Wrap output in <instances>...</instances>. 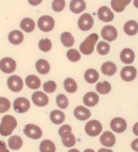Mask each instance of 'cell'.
Masks as SVG:
<instances>
[{
    "mask_svg": "<svg viewBox=\"0 0 138 152\" xmlns=\"http://www.w3.org/2000/svg\"><path fill=\"white\" fill-rule=\"evenodd\" d=\"M0 152H10L9 146L5 144L4 141H0Z\"/></svg>",
    "mask_w": 138,
    "mask_h": 152,
    "instance_id": "7bdbcfd3",
    "label": "cell"
},
{
    "mask_svg": "<svg viewBox=\"0 0 138 152\" xmlns=\"http://www.w3.org/2000/svg\"><path fill=\"white\" fill-rule=\"evenodd\" d=\"M98 17L100 21L103 22H111L114 20V11L108 6H100L98 9Z\"/></svg>",
    "mask_w": 138,
    "mask_h": 152,
    "instance_id": "9a60e30c",
    "label": "cell"
},
{
    "mask_svg": "<svg viewBox=\"0 0 138 152\" xmlns=\"http://www.w3.org/2000/svg\"><path fill=\"white\" fill-rule=\"evenodd\" d=\"M67 152H79V150H77V148H70Z\"/></svg>",
    "mask_w": 138,
    "mask_h": 152,
    "instance_id": "c3c4849f",
    "label": "cell"
},
{
    "mask_svg": "<svg viewBox=\"0 0 138 152\" xmlns=\"http://www.w3.org/2000/svg\"><path fill=\"white\" fill-rule=\"evenodd\" d=\"M69 6H70L71 12L73 14H82L87 7L85 0H71Z\"/></svg>",
    "mask_w": 138,
    "mask_h": 152,
    "instance_id": "7402d4cb",
    "label": "cell"
},
{
    "mask_svg": "<svg viewBox=\"0 0 138 152\" xmlns=\"http://www.w3.org/2000/svg\"><path fill=\"white\" fill-rule=\"evenodd\" d=\"M137 77H138V76H137Z\"/></svg>",
    "mask_w": 138,
    "mask_h": 152,
    "instance_id": "816d5d0a",
    "label": "cell"
},
{
    "mask_svg": "<svg viewBox=\"0 0 138 152\" xmlns=\"http://www.w3.org/2000/svg\"><path fill=\"white\" fill-rule=\"evenodd\" d=\"M64 88L69 93H75L78 88V85H77L76 80H73L72 77H67L64 81Z\"/></svg>",
    "mask_w": 138,
    "mask_h": 152,
    "instance_id": "1f68e13d",
    "label": "cell"
},
{
    "mask_svg": "<svg viewBox=\"0 0 138 152\" xmlns=\"http://www.w3.org/2000/svg\"><path fill=\"white\" fill-rule=\"evenodd\" d=\"M98 33H92L88 37L85 38V41L81 43L79 45V52L83 54V55H90L95 50V47L98 43Z\"/></svg>",
    "mask_w": 138,
    "mask_h": 152,
    "instance_id": "7a4b0ae2",
    "label": "cell"
},
{
    "mask_svg": "<svg viewBox=\"0 0 138 152\" xmlns=\"http://www.w3.org/2000/svg\"><path fill=\"white\" fill-rule=\"evenodd\" d=\"M100 37L106 42H114L118 37V32L116 30V27H114L111 25H106L102 28V31H100Z\"/></svg>",
    "mask_w": 138,
    "mask_h": 152,
    "instance_id": "8992f818",
    "label": "cell"
},
{
    "mask_svg": "<svg viewBox=\"0 0 138 152\" xmlns=\"http://www.w3.org/2000/svg\"><path fill=\"white\" fill-rule=\"evenodd\" d=\"M85 131H86V134L90 137H95L98 135H102V132H103V125H102V123H100L99 120H88L86 123V125H85Z\"/></svg>",
    "mask_w": 138,
    "mask_h": 152,
    "instance_id": "3957f363",
    "label": "cell"
},
{
    "mask_svg": "<svg viewBox=\"0 0 138 152\" xmlns=\"http://www.w3.org/2000/svg\"><path fill=\"white\" fill-rule=\"evenodd\" d=\"M51 47H53V43H51V41L49 39V38H42V39L38 42V48H39V50H42V52H44V53L50 52Z\"/></svg>",
    "mask_w": 138,
    "mask_h": 152,
    "instance_id": "8d00e7d4",
    "label": "cell"
},
{
    "mask_svg": "<svg viewBox=\"0 0 138 152\" xmlns=\"http://www.w3.org/2000/svg\"><path fill=\"white\" fill-rule=\"evenodd\" d=\"M35 70L40 75H47L50 71V64L45 59H38L35 61Z\"/></svg>",
    "mask_w": 138,
    "mask_h": 152,
    "instance_id": "83f0119b",
    "label": "cell"
},
{
    "mask_svg": "<svg viewBox=\"0 0 138 152\" xmlns=\"http://www.w3.org/2000/svg\"><path fill=\"white\" fill-rule=\"evenodd\" d=\"M60 41L64 47H66L67 49H70L71 47H73V44H75V37L70 32H62L60 36Z\"/></svg>",
    "mask_w": 138,
    "mask_h": 152,
    "instance_id": "f1b7e54d",
    "label": "cell"
},
{
    "mask_svg": "<svg viewBox=\"0 0 138 152\" xmlns=\"http://www.w3.org/2000/svg\"><path fill=\"white\" fill-rule=\"evenodd\" d=\"M11 107H12V104H11L10 99H7L6 97H0V113L1 114L6 113Z\"/></svg>",
    "mask_w": 138,
    "mask_h": 152,
    "instance_id": "60d3db41",
    "label": "cell"
},
{
    "mask_svg": "<svg viewBox=\"0 0 138 152\" xmlns=\"http://www.w3.org/2000/svg\"><path fill=\"white\" fill-rule=\"evenodd\" d=\"M93 25H94V18L92 17V15L90 14H82L81 16H79V18H78V21H77V26H78V28L81 31H83V32H86V31H89L92 27H93Z\"/></svg>",
    "mask_w": 138,
    "mask_h": 152,
    "instance_id": "52a82bcc",
    "label": "cell"
},
{
    "mask_svg": "<svg viewBox=\"0 0 138 152\" xmlns=\"http://www.w3.org/2000/svg\"><path fill=\"white\" fill-rule=\"evenodd\" d=\"M37 26H38V28L43 32H50L55 27V20L50 15H43L38 18Z\"/></svg>",
    "mask_w": 138,
    "mask_h": 152,
    "instance_id": "277c9868",
    "label": "cell"
},
{
    "mask_svg": "<svg viewBox=\"0 0 138 152\" xmlns=\"http://www.w3.org/2000/svg\"><path fill=\"white\" fill-rule=\"evenodd\" d=\"M73 115H75L76 119H78L81 121H86L90 118L92 113L88 109V107H86V106H77L73 109Z\"/></svg>",
    "mask_w": 138,
    "mask_h": 152,
    "instance_id": "2e32d148",
    "label": "cell"
},
{
    "mask_svg": "<svg viewBox=\"0 0 138 152\" xmlns=\"http://www.w3.org/2000/svg\"><path fill=\"white\" fill-rule=\"evenodd\" d=\"M56 106L59 109H66L69 107V98L64 93H59L56 96Z\"/></svg>",
    "mask_w": 138,
    "mask_h": 152,
    "instance_id": "74e56055",
    "label": "cell"
},
{
    "mask_svg": "<svg viewBox=\"0 0 138 152\" xmlns=\"http://www.w3.org/2000/svg\"><path fill=\"white\" fill-rule=\"evenodd\" d=\"M69 132H72V128H71V125H69V124H62V125L59 128V135H60V137H61L62 135H65V134H69Z\"/></svg>",
    "mask_w": 138,
    "mask_h": 152,
    "instance_id": "b9f144b4",
    "label": "cell"
},
{
    "mask_svg": "<svg viewBox=\"0 0 138 152\" xmlns=\"http://www.w3.org/2000/svg\"><path fill=\"white\" fill-rule=\"evenodd\" d=\"M23 132L27 137L32 140H38L43 136V130L35 124H27L23 128Z\"/></svg>",
    "mask_w": 138,
    "mask_h": 152,
    "instance_id": "ba28073f",
    "label": "cell"
},
{
    "mask_svg": "<svg viewBox=\"0 0 138 152\" xmlns=\"http://www.w3.org/2000/svg\"><path fill=\"white\" fill-rule=\"evenodd\" d=\"M85 80L88 83H97L99 80V72L95 69H87L85 72Z\"/></svg>",
    "mask_w": 138,
    "mask_h": 152,
    "instance_id": "f546056e",
    "label": "cell"
},
{
    "mask_svg": "<svg viewBox=\"0 0 138 152\" xmlns=\"http://www.w3.org/2000/svg\"><path fill=\"white\" fill-rule=\"evenodd\" d=\"M28 3L32 6H38V5H40L43 3V0H28Z\"/></svg>",
    "mask_w": 138,
    "mask_h": 152,
    "instance_id": "f6af8a7d",
    "label": "cell"
},
{
    "mask_svg": "<svg viewBox=\"0 0 138 152\" xmlns=\"http://www.w3.org/2000/svg\"><path fill=\"white\" fill-rule=\"evenodd\" d=\"M83 152H95V151H94L93 148H86Z\"/></svg>",
    "mask_w": 138,
    "mask_h": 152,
    "instance_id": "f907efd6",
    "label": "cell"
},
{
    "mask_svg": "<svg viewBox=\"0 0 138 152\" xmlns=\"http://www.w3.org/2000/svg\"><path fill=\"white\" fill-rule=\"evenodd\" d=\"M99 141L104 147L111 148L116 144V136L113 131H104V132H102V135H100Z\"/></svg>",
    "mask_w": 138,
    "mask_h": 152,
    "instance_id": "5bb4252c",
    "label": "cell"
},
{
    "mask_svg": "<svg viewBox=\"0 0 138 152\" xmlns=\"http://www.w3.org/2000/svg\"><path fill=\"white\" fill-rule=\"evenodd\" d=\"M61 142L65 147L72 148L73 146L76 145V136L72 134V132H69V134H65L61 136Z\"/></svg>",
    "mask_w": 138,
    "mask_h": 152,
    "instance_id": "4dcf8cb0",
    "label": "cell"
},
{
    "mask_svg": "<svg viewBox=\"0 0 138 152\" xmlns=\"http://www.w3.org/2000/svg\"><path fill=\"white\" fill-rule=\"evenodd\" d=\"M6 83H7L9 90L12 91V92H20V91H22V88L25 86V81L18 75H11V76H9Z\"/></svg>",
    "mask_w": 138,
    "mask_h": 152,
    "instance_id": "5b68a950",
    "label": "cell"
},
{
    "mask_svg": "<svg viewBox=\"0 0 138 152\" xmlns=\"http://www.w3.org/2000/svg\"><path fill=\"white\" fill-rule=\"evenodd\" d=\"M131 148H132L134 152H138V137L134 139V140L131 142Z\"/></svg>",
    "mask_w": 138,
    "mask_h": 152,
    "instance_id": "ee69618b",
    "label": "cell"
},
{
    "mask_svg": "<svg viewBox=\"0 0 138 152\" xmlns=\"http://www.w3.org/2000/svg\"><path fill=\"white\" fill-rule=\"evenodd\" d=\"M95 49H97L98 54H100V55H106V54L110 53V44H109V42H106V41H100V42L97 43Z\"/></svg>",
    "mask_w": 138,
    "mask_h": 152,
    "instance_id": "e575fe53",
    "label": "cell"
},
{
    "mask_svg": "<svg viewBox=\"0 0 138 152\" xmlns=\"http://www.w3.org/2000/svg\"><path fill=\"white\" fill-rule=\"evenodd\" d=\"M12 108L15 109V112L20 113V114H23L26 112H28L30 108H31V102L30 99H27L26 97H18L12 103Z\"/></svg>",
    "mask_w": 138,
    "mask_h": 152,
    "instance_id": "9c48e42d",
    "label": "cell"
},
{
    "mask_svg": "<svg viewBox=\"0 0 138 152\" xmlns=\"http://www.w3.org/2000/svg\"><path fill=\"white\" fill-rule=\"evenodd\" d=\"M20 27H21L22 32L31 33L35 30V22H34V20H32V18H30V17H25V18H22Z\"/></svg>",
    "mask_w": 138,
    "mask_h": 152,
    "instance_id": "4316f807",
    "label": "cell"
},
{
    "mask_svg": "<svg viewBox=\"0 0 138 152\" xmlns=\"http://www.w3.org/2000/svg\"><path fill=\"white\" fill-rule=\"evenodd\" d=\"M42 87H43V91L45 93H54L55 91H56V88H58L56 82H55L54 80H49L47 82H44Z\"/></svg>",
    "mask_w": 138,
    "mask_h": 152,
    "instance_id": "f35d334b",
    "label": "cell"
},
{
    "mask_svg": "<svg viewBox=\"0 0 138 152\" xmlns=\"http://www.w3.org/2000/svg\"><path fill=\"white\" fill-rule=\"evenodd\" d=\"M120 76H121V79L124 81L131 82V81H133L138 76L137 75V69L134 68V66H132V65H126V66H124V68L121 69Z\"/></svg>",
    "mask_w": 138,
    "mask_h": 152,
    "instance_id": "4fadbf2b",
    "label": "cell"
},
{
    "mask_svg": "<svg viewBox=\"0 0 138 152\" xmlns=\"http://www.w3.org/2000/svg\"><path fill=\"white\" fill-rule=\"evenodd\" d=\"M7 146L10 150L17 151L23 146V140H22L21 136H18V135H12V136H10V139H9V141H7Z\"/></svg>",
    "mask_w": 138,
    "mask_h": 152,
    "instance_id": "484cf974",
    "label": "cell"
},
{
    "mask_svg": "<svg viewBox=\"0 0 138 152\" xmlns=\"http://www.w3.org/2000/svg\"><path fill=\"white\" fill-rule=\"evenodd\" d=\"M25 85L28 88L34 90V91H38L39 87L43 86L40 79L38 77V76H35V75H28V76H27L26 80H25Z\"/></svg>",
    "mask_w": 138,
    "mask_h": 152,
    "instance_id": "d6986e66",
    "label": "cell"
},
{
    "mask_svg": "<svg viewBox=\"0 0 138 152\" xmlns=\"http://www.w3.org/2000/svg\"><path fill=\"white\" fill-rule=\"evenodd\" d=\"M98 152H114L111 148H108V147H103V148H99Z\"/></svg>",
    "mask_w": 138,
    "mask_h": 152,
    "instance_id": "7dc6e473",
    "label": "cell"
},
{
    "mask_svg": "<svg viewBox=\"0 0 138 152\" xmlns=\"http://www.w3.org/2000/svg\"><path fill=\"white\" fill-rule=\"evenodd\" d=\"M65 7H66L65 0H53L51 1V9L55 12H61V11H64Z\"/></svg>",
    "mask_w": 138,
    "mask_h": 152,
    "instance_id": "ab89813d",
    "label": "cell"
},
{
    "mask_svg": "<svg viewBox=\"0 0 138 152\" xmlns=\"http://www.w3.org/2000/svg\"><path fill=\"white\" fill-rule=\"evenodd\" d=\"M99 103V96L97 92H87L83 96V104L86 107H95Z\"/></svg>",
    "mask_w": 138,
    "mask_h": 152,
    "instance_id": "ffe728a7",
    "label": "cell"
},
{
    "mask_svg": "<svg viewBox=\"0 0 138 152\" xmlns=\"http://www.w3.org/2000/svg\"><path fill=\"white\" fill-rule=\"evenodd\" d=\"M49 118H50V121L53 123V124L62 125L64 121H65V119H66V115L61 109H54V110L50 112Z\"/></svg>",
    "mask_w": 138,
    "mask_h": 152,
    "instance_id": "e0dca14e",
    "label": "cell"
},
{
    "mask_svg": "<svg viewBox=\"0 0 138 152\" xmlns=\"http://www.w3.org/2000/svg\"><path fill=\"white\" fill-rule=\"evenodd\" d=\"M132 0H111L110 6H111L113 11L115 12H122L125 11V9L131 4Z\"/></svg>",
    "mask_w": 138,
    "mask_h": 152,
    "instance_id": "cb8c5ba5",
    "label": "cell"
},
{
    "mask_svg": "<svg viewBox=\"0 0 138 152\" xmlns=\"http://www.w3.org/2000/svg\"><path fill=\"white\" fill-rule=\"evenodd\" d=\"M17 68L16 65V61L15 59L10 58V56H5V58H3L1 60H0V70H1L4 74H12L15 72Z\"/></svg>",
    "mask_w": 138,
    "mask_h": 152,
    "instance_id": "8fae6325",
    "label": "cell"
},
{
    "mask_svg": "<svg viewBox=\"0 0 138 152\" xmlns=\"http://www.w3.org/2000/svg\"><path fill=\"white\" fill-rule=\"evenodd\" d=\"M124 32L127 36H136L138 33V22L134 20H128L124 25Z\"/></svg>",
    "mask_w": 138,
    "mask_h": 152,
    "instance_id": "d4e9b609",
    "label": "cell"
},
{
    "mask_svg": "<svg viewBox=\"0 0 138 152\" xmlns=\"http://www.w3.org/2000/svg\"><path fill=\"white\" fill-rule=\"evenodd\" d=\"M7 39H9V42H10L11 44H14V45L21 44L23 42V39H25L23 32L20 31V30H14V31H11L10 33H9Z\"/></svg>",
    "mask_w": 138,
    "mask_h": 152,
    "instance_id": "44dd1931",
    "label": "cell"
},
{
    "mask_svg": "<svg viewBox=\"0 0 138 152\" xmlns=\"http://www.w3.org/2000/svg\"><path fill=\"white\" fill-rule=\"evenodd\" d=\"M136 59V54L133 52V49L131 48H124L120 53V60L126 64V65H131Z\"/></svg>",
    "mask_w": 138,
    "mask_h": 152,
    "instance_id": "ac0fdd59",
    "label": "cell"
},
{
    "mask_svg": "<svg viewBox=\"0 0 138 152\" xmlns=\"http://www.w3.org/2000/svg\"><path fill=\"white\" fill-rule=\"evenodd\" d=\"M100 71H102V74L105 76H114L117 71L116 64L113 61H105L102 64V66H100Z\"/></svg>",
    "mask_w": 138,
    "mask_h": 152,
    "instance_id": "603a6c76",
    "label": "cell"
},
{
    "mask_svg": "<svg viewBox=\"0 0 138 152\" xmlns=\"http://www.w3.org/2000/svg\"><path fill=\"white\" fill-rule=\"evenodd\" d=\"M81 55H82V53H81L79 50L75 49V48H70V49H67V52H66V58H67L70 61H72V63L79 61Z\"/></svg>",
    "mask_w": 138,
    "mask_h": 152,
    "instance_id": "d590c367",
    "label": "cell"
},
{
    "mask_svg": "<svg viewBox=\"0 0 138 152\" xmlns=\"http://www.w3.org/2000/svg\"><path fill=\"white\" fill-rule=\"evenodd\" d=\"M132 131H133V134L138 137V121L136 123V124L133 125V128H132Z\"/></svg>",
    "mask_w": 138,
    "mask_h": 152,
    "instance_id": "bcb514c9",
    "label": "cell"
},
{
    "mask_svg": "<svg viewBox=\"0 0 138 152\" xmlns=\"http://www.w3.org/2000/svg\"><path fill=\"white\" fill-rule=\"evenodd\" d=\"M31 99L32 103L37 107H45L49 103V96H47L44 91H34Z\"/></svg>",
    "mask_w": 138,
    "mask_h": 152,
    "instance_id": "30bf717a",
    "label": "cell"
},
{
    "mask_svg": "<svg viewBox=\"0 0 138 152\" xmlns=\"http://www.w3.org/2000/svg\"><path fill=\"white\" fill-rule=\"evenodd\" d=\"M95 90H97V93L99 94H108L111 91V83L108 81H100L97 83Z\"/></svg>",
    "mask_w": 138,
    "mask_h": 152,
    "instance_id": "836d02e7",
    "label": "cell"
},
{
    "mask_svg": "<svg viewBox=\"0 0 138 152\" xmlns=\"http://www.w3.org/2000/svg\"><path fill=\"white\" fill-rule=\"evenodd\" d=\"M133 6L138 9V0H133Z\"/></svg>",
    "mask_w": 138,
    "mask_h": 152,
    "instance_id": "681fc988",
    "label": "cell"
},
{
    "mask_svg": "<svg viewBox=\"0 0 138 152\" xmlns=\"http://www.w3.org/2000/svg\"><path fill=\"white\" fill-rule=\"evenodd\" d=\"M110 128H111L113 132H116V134H122V132H125L126 129H127V121L121 117L113 118L111 121H110Z\"/></svg>",
    "mask_w": 138,
    "mask_h": 152,
    "instance_id": "7c38bea8",
    "label": "cell"
},
{
    "mask_svg": "<svg viewBox=\"0 0 138 152\" xmlns=\"http://www.w3.org/2000/svg\"><path fill=\"white\" fill-rule=\"evenodd\" d=\"M40 152H56V146L51 140H43L39 145Z\"/></svg>",
    "mask_w": 138,
    "mask_h": 152,
    "instance_id": "d6a6232c",
    "label": "cell"
},
{
    "mask_svg": "<svg viewBox=\"0 0 138 152\" xmlns=\"http://www.w3.org/2000/svg\"><path fill=\"white\" fill-rule=\"evenodd\" d=\"M17 128V120L14 115H4L0 121V135L1 136H10L14 130Z\"/></svg>",
    "mask_w": 138,
    "mask_h": 152,
    "instance_id": "6da1fadb",
    "label": "cell"
}]
</instances>
